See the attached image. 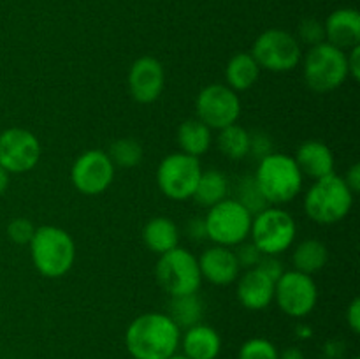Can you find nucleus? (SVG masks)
I'll list each match as a JSON object with an SVG mask.
<instances>
[{
	"instance_id": "obj_1",
	"label": "nucleus",
	"mask_w": 360,
	"mask_h": 359,
	"mask_svg": "<svg viewBox=\"0 0 360 359\" xmlns=\"http://www.w3.org/2000/svg\"><path fill=\"white\" fill-rule=\"evenodd\" d=\"M181 329L162 312L136 317L125 331V347L132 359H167L176 354Z\"/></svg>"
},
{
	"instance_id": "obj_2",
	"label": "nucleus",
	"mask_w": 360,
	"mask_h": 359,
	"mask_svg": "<svg viewBox=\"0 0 360 359\" xmlns=\"http://www.w3.org/2000/svg\"><path fill=\"white\" fill-rule=\"evenodd\" d=\"M253 180L269 206L290 203L301 194L304 185V176L299 171L294 157L281 151H273L260 158Z\"/></svg>"
},
{
	"instance_id": "obj_3",
	"label": "nucleus",
	"mask_w": 360,
	"mask_h": 359,
	"mask_svg": "<svg viewBox=\"0 0 360 359\" xmlns=\"http://www.w3.org/2000/svg\"><path fill=\"white\" fill-rule=\"evenodd\" d=\"M28 248L32 264L46 278L63 277L76 263V243L72 236L56 225H41L35 229Z\"/></svg>"
},
{
	"instance_id": "obj_4",
	"label": "nucleus",
	"mask_w": 360,
	"mask_h": 359,
	"mask_svg": "<svg viewBox=\"0 0 360 359\" xmlns=\"http://www.w3.org/2000/svg\"><path fill=\"white\" fill-rule=\"evenodd\" d=\"M355 194L345 183L343 176L330 172L313 180L304 194V211L315 224L333 225L348 217L354 206Z\"/></svg>"
},
{
	"instance_id": "obj_5",
	"label": "nucleus",
	"mask_w": 360,
	"mask_h": 359,
	"mask_svg": "<svg viewBox=\"0 0 360 359\" xmlns=\"http://www.w3.org/2000/svg\"><path fill=\"white\" fill-rule=\"evenodd\" d=\"M301 62L306 84L315 94L338 90L348 80L347 51L329 42L311 46Z\"/></svg>"
},
{
	"instance_id": "obj_6",
	"label": "nucleus",
	"mask_w": 360,
	"mask_h": 359,
	"mask_svg": "<svg viewBox=\"0 0 360 359\" xmlns=\"http://www.w3.org/2000/svg\"><path fill=\"white\" fill-rule=\"evenodd\" d=\"M250 236L264 256H280L294 245L297 224L283 208L267 206L253 215Z\"/></svg>"
},
{
	"instance_id": "obj_7",
	"label": "nucleus",
	"mask_w": 360,
	"mask_h": 359,
	"mask_svg": "<svg viewBox=\"0 0 360 359\" xmlns=\"http://www.w3.org/2000/svg\"><path fill=\"white\" fill-rule=\"evenodd\" d=\"M252 220L253 215L238 199L227 197L207 208L204 217L207 239L214 245L234 248L236 245L248 239Z\"/></svg>"
},
{
	"instance_id": "obj_8",
	"label": "nucleus",
	"mask_w": 360,
	"mask_h": 359,
	"mask_svg": "<svg viewBox=\"0 0 360 359\" xmlns=\"http://www.w3.org/2000/svg\"><path fill=\"white\" fill-rule=\"evenodd\" d=\"M155 277H157L158 285L171 298L172 296L195 294L202 285L199 260L190 250L183 248V246H176V248L158 256Z\"/></svg>"
},
{
	"instance_id": "obj_9",
	"label": "nucleus",
	"mask_w": 360,
	"mask_h": 359,
	"mask_svg": "<svg viewBox=\"0 0 360 359\" xmlns=\"http://www.w3.org/2000/svg\"><path fill=\"white\" fill-rule=\"evenodd\" d=\"M252 56L262 70L288 73L294 70L302 60L301 42L290 32L281 28H269L255 39Z\"/></svg>"
},
{
	"instance_id": "obj_10",
	"label": "nucleus",
	"mask_w": 360,
	"mask_h": 359,
	"mask_svg": "<svg viewBox=\"0 0 360 359\" xmlns=\"http://www.w3.org/2000/svg\"><path fill=\"white\" fill-rule=\"evenodd\" d=\"M202 171L199 158L183 151H174L162 158L158 164L157 185L167 199H192Z\"/></svg>"
},
{
	"instance_id": "obj_11",
	"label": "nucleus",
	"mask_w": 360,
	"mask_h": 359,
	"mask_svg": "<svg viewBox=\"0 0 360 359\" xmlns=\"http://www.w3.org/2000/svg\"><path fill=\"white\" fill-rule=\"evenodd\" d=\"M274 301L285 315L292 319H304L319 303L315 278L301 271L285 270L274 285Z\"/></svg>"
},
{
	"instance_id": "obj_12",
	"label": "nucleus",
	"mask_w": 360,
	"mask_h": 359,
	"mask_svg": "<svg viewBox=\"0 0 360 359\" xmlns=\"http://www.w3.org/2000/svg\"><path fill=\"white\" fill-rule=\"evenodd\" d=\"M195 109L200 122L206 123L211 130H220L238 123L241 116V101L238 92L225 83H211L197 95Z\"/></svg>"
},
{
	"instance_id": "obj_13",
	"label": "nucleus",
	"mask_w": 360,
	"mask_h": 359,
	"mask_svg": "<svg viewBox=\"0 0 360 359\" xmlns=\"http://www.w3.org/2000/svg\"><path fill=\"white\" fill-rule=\"evenodd\" d=\"M41 141L32 130L9 127L0 132V168L9 175L28 172L41 160Z\"/></svg>"
},
{
	"instance_id": "obj_14",
	"label": "nucleus",
	"mask_w": 360,
	"mask_h": 359,
	"mask_svg": "<svg viewBox=\"0 0 360 359\" xmlns=\"http://www.w3.org/2000/svg\"><path fill=\"white\" fill-rule=\"evenodd\" d=\"M116 168L108 151L101 148L86 150L74 160L70 168V182L83 196H98L111 187Z\"/></svg>"
},
{
	"instance_id": "obj_15",
	"label": "nucleus",
	"mask_w": 360,
	"mask_h": 359,
	"mask_svg": "<svg viewBox=\"0 0 360 359\" xmlns=\"http://www.w3.org/2000/svg\"><path fill=\"white\" fill-rule=\"evenodd\" d=\"M129 94L139 104H153L158 101L165 88V69L162 62L155 56H139L130 65L129 76Z\"/></svg>"
},
{
	"instance_id": "obj_16",
	"label": "nucleus",
	"mask_w": 360,
	"mask_h": 359,
	"mask_svg": "<svg viewBox=\"0 0 360 359\" xmlns=\"http://www.w3.org/2000/svg\"><path fill=\"white\" fill-rule=\"evenodd\" d=\"M197 260H199L202 280L218 285V287L234 284L239 277V271H241L234 250L229 248V246H210L197 257Z\"/></svg>"
},
{
	"instance_id": "obj_17",
	"label": "nucleus",
	"mask_w": 360,
	"mask_h": 359,
	"mask_svg": "<svg viewBox=\"0 0 360 359\" xmlns=\"http://www.w3.org/2000/svg\"><path fill=\"white\" fill-rule=\"evenodd\" d=\"M236 284H238L236 292H238L239 303L246 310L259 312V310H266L274 301V285H276V282L271 280L259 267L246 270L245 273L239 275Z\"/></svg>"
},
{
	"instance_id": "obj_18",
	"label": "nucleus",
	"mask_w": 360,
	"mask_h": 359,
	"mask_svg": "<svg viewBox=\"0 0 360 359\" xmlns=\"http://www.w3.org/2000/svg\"><path fill=\"white\" fill-rule=\"evenodd\" d=\"M323 28H326V42L343 51L360 46V14L357 9L341 7L333 11L323 21Z\"/></svg>"
},
{
	"instance_id": "obj_19",
	"label": "nucleus",
	"mask_w": 360,
	"mask_h": 359,
	"mask_svg": "<svg viewBox=\"0 0 360 359\" xmlns=\"http://www.w3.org/2000/svg\"><path fill=\"white\" fill-rule=\"evenodd\" d=\"M179 347L190 359H217L221 352V336L214 327L199 322L181 333Z\"/></svg>"
},
{
	"instance_id": "obj_20",
	"label": "nucleus",
	"mask_w": 360,
	"mask_h": 359,
	"mask_svg": "<svg viewBox=\"0 0 360 359\" xmlns=\"http://www.w3.org/2000/svg\"><path fill=\"white\" fill-rule=\"evenodd\" d=\"M294 160L302 176H308L311 180L323 178L334 172V153L322 141H304L297 148Z\"/></svg>"
},
{
	"instance_id": "obj_21",
	"label": "nucleus",
	"mask_w": 360,
	"mask_h": 359,
	"mask_svg": "<svg viewBox=\"0 0 360 359\" xmlns=\"http://www.w3.org/2000/svg\"><path fill=\"white\" fill-rule=\"evenodd\" d=\"M143 241L157 256L179 246V229L169 217H153L144 224Z\"/></svg>"
},
{
	"instance_id": "obj_22",
	"label": "nucleus",
	"mask_w": 360,
	"mask_h": 359,
	"mask_svg": "<svg viewBox=\"0 0 360 359\" xmlns=\"http://www.w3.org/2000/svg\"><path fill=\"white\" fill-rule=\"evenodd\" d=\"M262 69L250 51H239L225 65V84L234 92H246L259 81Z\"/></svg>"
},
{
	"instance_id": "obj_23",
	"label": "nucleus",
	"mask_w": 360,
	"mask_h": 359,
	"mask_svg": "<svg viewBox=\"0 0 360 359\" xmlns=\"http://www.w3.org/2000/svg\"><path fill=\"white\" fill-rule=\"evenodd\" d=\"M176 141L183 153L200 158L213 144V130L199 118H188L178 127Z\"/></svg>"
},
{
	"instance_id": "obj_24",
	"label": "nucleus",
	"mask_w": 360,
	"mask_h": 359,
	"mask_svg": "<svg viewBox=\"0 0 360 359\" xmlns=\"http://www.w3.org/2000/svg\"><path fill=\"white\" fill-rule=\"evenodd\" d=\"M329 263V248L323 241L315 238H308L299 243L292 252V264L295 271L306 275H315L326 267Z\"/></svg>"
},
{
	"instance_id": "obj_25",
	"label": "nucleus",
	"mask_w": 360,
	"mask_h": 359,
	"mask_svg": "<svg viewBox=\"0 0 360 359\" xmlns=\"http://www.w3.org/2000/svg\"><path fill=\"white\" fill-rule=\"evenodd\" d=\"M229 197V178L218 169H206L200 175L192 199L204 208L214 206Z\"/></svg>"
},
{
	"instance_id": "obj_26",
	"label": "nucleus",
	"mask_w": 360,
	"mask_h": 359,
	"mask_svg": "<svg viewBox=\"0 0 360 359\" xmlns=\"http://www.w3.org/2000/svg\"><path fill=\"white\" fill-rule=\"evenodd\" d=\"M204 313V306L200 298L195 294H183L172 296L171 305H169L167 315L174 320L179 329H188L200 322Z\"/></svg>"
},
{
	"instance_id": "obj_27",
	"label": "nucleus",
	"mask_w": 360,
	"mask_h": 359,
	"mask_svg": "<svg viewBox=\"0 0 360 359\" xmlns=\"http://www.w3.org/2000/svg\"><path fill=\"white\" fill-rule=\"evenodd\" d=\"M217 146L231 160H243L250 155V132L245 127L232 123L218 130Z\"/></svg>"
},
{
	"instance_id": "obj_28",
	"label": "nucleus",
	"mask_w": 360,
	"mask_h": 359,
	"mask_svg": "<svg viewBox=\"0 0 360 359\" xmlns=\"http://www.w3.org/2000/svg\"><path fill=\"white\" fill-rule=\"evenodd\" d=\"M108 155L115 168L134 169L143 162L144 150L139 141L134 137H120V139L112 141Z\"/></svg>"
},
{
	"instance_id": "obj_29",
	"label": "nucleus",
	"mask_w": 360,
	"mask_h": 359,
	"mask_svg": "<svg viewBox=\"0 0 360 359\" xmlns=\"http://www.w3.org/2000/svg\"><path fill=\"white\" fill-rule=\"evenodd\" d=\"M234 199H238L252 215H257L259 211H262L264 208L269 206L266 197L262 196L260 189L257 187L253 176H245V178H241V182H239L238 185V197H234Z\"/></svg>"
},
{
	"instance_id": "obj_30",
	"label": "nucleus",
	"mask_w": 360,
	"mask_h": 359,
	"mask_svg": "<svg viewBox=\"0 0 360 359\" xmlns=\"http://www.w3.org/2000/svg\"><path fill=\"white\" fill-rule=\"evenodd\" d=\"M280 351L267 338H250L239 347L238 359H278Z\"/></svg>"
},
{
	"instance_id": "obj_31",
	"label": "nucleus",
	"mask_w": 360,
	"mask_h": 359,
	"mask_svg": "<svg viewBox=\"0 0 360 359\" xmlns=\"http://www.w3.org/2000/svg\"><path fill=\"white\" fill-rule=\"evenodd\" d=\"M297 41L304 42L309 48L320 44V42H326V28H323L322 21H319L316 18H304L299 23Z\"/></svg>"
},
{
	"instance_id": "obj_32",
	"label": "nucleus",
	"mask_w": 360,
	"mask_h": 359,
	"mask_svg": "<svg viewBox=\"0 0 360 359\" xmlns=\"http://www.w3.org/2000/svg\"><path fill=\"white\" fill-rule=\"evenodd\" d=\"M35 225L30 218H25V217H16L7 224V238L11 239L13 243L16 245H28L34 238V232H35Z\"/></svg>"
},
{
	"instance_id": "obj_33",
	"label": "nucleus",
	"mask_w": 360,
	"mask_h": 359,
	"mask_svg": "<svg viewBox=\"0 0 360 359\" xmlns=\"http://www.w3.org/2000/svg\"><path fill=\"white\" fill-rule=\"evenodd\" d=\"M232 250H234L239 267L245 271L257 267V264L260 263V259H262V256H264V253L257 248L255 243L248 241V239H245L243 243L236 245Z\"/></svg>"
},
{
	"instance_id": "obj_34",
	"label": "nucleus",
	"mask_w": 360,
	"mask_h": 359,
	"mask_svg": "<svg viewBox=\"0 0 360 359\" xmlns=\"http://www.w3.org/2000/svg\"><path fill=\"white\" fill-rule=\"evenodd\" d=\"M273 153V141L266 132H250V155L255 158H264Z\"/></svg>"
},
{
	"instance_id": "obj_35",
	"label": "nucleus",
	"mask_w": 360,
	"mask_h": 359,
	"mask_svg": "<svg viewBox=\"0 0 360 359\" xmlns=\"http://www.w3.org/2000/svg\"><path fill=\"white\" fill-rule=\"evenodd\" d=\"M257 267L274 282H278V278L285 273L283 263L278 259V256H262V259H260V263L257 264Z\"/></svg>"
},
{
	"instance_id": "obj_36",
	"label": "nucleus",
	"mask_w": 360,
	"mask_h": 359,
	"mask_svg": "<svg viewBox=\"0 0 360 359\" xmlns=\"http://www.w3.org/2000/svg\"><path fill=\"white\" fill-rule=\"evenodd\" d=\"M186 236L190 239H193V241H204V239H207L204 217H193L186 222Z\"/></svg>"
},
{
	"instance_id": "obj_37",
	"label": "nucleus",
	"mask_w": 360,
	"mask_h": 359,
	"mask_svg": "<svg viewBox=\"0 0 360 359\" xmlns=\"http://www.w3.org/2000/svg\"><path fill=\"white\" fill-rule=\"evenodd\" d=\"M347 69L348 77L354 81H359L360 77V46L348 49L347 51Z\"/></svg>"
},
{
	"instance_id": "obj_38",
	"label": "nucleus",
	"mask_w": 360,
	"mask_h": 359,
	"mask_svg": "<svg viewBox=\"0 0 360 359\" xmlns=\"http://www.w3.org/2000/svg\"><path fill=\"white\" fill-rule=\"evenodd\" d=\"M347 324L352 329V333H360V299L354 298L347 308Z\"/></svg>"
},
{
	"instance_id": "obj_39",
	"label": "nucleus",
	"mask_w": 360,
	"mask_h": 359,
	"mask_svg": "<svg viewBox=\"0 0 360 359\" xmlns=\"http://www.w3.org/2000/svg\"><path fill=\"white\" fill-rule=\"evenodd\" d=\"M343 180L352 192L359 194V190H360V164L352 165V168L347 171V175L343 176Z\"/></svg>"
},
{
	"instance_id": "obj_40",
	"label": "nucleus",
	"mask_w": 360,
	"mask_h": 359,
	"mask_svg": "<svg viewBox=\"0 0 360 359\" xmlns=\"http://www.w3.org/2000/svg\"><path fill=\"white\" fill-rule=\"evenodd\" d=\"M278 359H306L304 352L299 347H287L285 351L280 352Z\"/></svg>"
},
{
	"instance_id": "obj_41",
	"label": "nucleus",
	"mask_w": 360,
	"mask_h": 359,
	"mask_svg": "<svg viewBox=\"0 0 360 359\" xmlns=\"http://www.w3.org/2000/svg\"><path fill=\"white\" fill-rule=\"evenodd\" d=\"M9 183H11V175L6 171V169L0 168V196L6 194V190L9 189Z\"/></svg>"
},
{
	"instance_id": "obj_42",
	"label": "nucleus",
	"mask_w": 360,
	"mask_h": 359,
	"mask_svg": "<svg viewBox=\"0 0 360 359\" xmlns=\"http://www.w3.org/2000/svg\"><path fill=\"white\" fill-rule=\"evenodd\" d=\"M167 359H190V358H186V355L181 354V352H176V354H172L171 358H167Z\"/></svg>"
},
{
	"instance_id": "obj_43",
	"label": "nucleus",
	"mask_w": 360,
	"mask_h": 359,
	"mask_svg": "<svg viewBox=\"0 0 360 359\" xmlns=\"http://www.w3.org/2000/svg\"><path fill=\"white\" fill-rule=\"evenodd\" d=\"M352 359H360V358H357V355H355V358H352Z\"/></svg>"
}]
</instances>
